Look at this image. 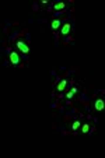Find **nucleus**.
<instances>
[{"label":"nucleus","instance_id":"10","mask_svg":"<svg viewBox=\"0 0 105 158\" xmlns=\"http://www.w3.org/2000/svg\"><path fill=\"white\" fill-rule=\"evenodd\" d=\"M81 133L83 135H87L88 132H90V122H86V123H81Z\"/></svg>","mask_w":105,"mask_h":158},{"label":"nucleus","instance_id":"7","mask_svg":"<svg viewBox=\"0 0 105 158\" xmlns=\"http://www.w3.org/2000/svg\"><path fill=\"white\" fill-rule=\"evenodd\" d=\"M66 85H67V80H62V81L56 85V91H58V93H63L64 90H66Z\"/></svg>","mask_w":105,"mask_h":158},{"label":"nucleus","instance_id":"4","mask_svg":"<svg viewBox=\"0 0 105 158\" xmlns=\"http://www.w3.org/2000/svg\"><path fill=\"white\" fill-rule=\"evenodd\" d=\"M62 25H63V20L62 18H55V20H52V23H51V28L53 31H58V29H60Z\"/></svg>","mask_w":105,"mask_h":158},{"label":"nucleus","instance_id":"6","mask_svg":"<svg viewBox=\"0 0 105 158\" xmlns=\"http://www.w3.org/2000/svg\"><path fill=\"white\" fill-rule=\"evenodd\" d=\"M77 93H79V85H74V87L71 88L69 93L66 94V100H71V98H73V97H74Z\"/></svg>","mask_w":105,"mask_h":158},{"label":"nucleus","instance_id":"2","mask_svg":"<svg viewBox=\"0 0 105 158\" xmlns=\"http://www.w3.org/2000/svg\"><path fill=\"white\" fill-rule=\"evenodd\" d=\"M9 58H10V63H11L13 66H18V65H20V62H21V59H20V55H18L16 51H11Z\"/></svg>","mask_w":105,"mask_h":158},{"label":"nucleus","instance_id":"1","mask_svg":"<svg viewBox=\"0 0 105 158\" xmlns=\"http://www.w3.org/2000/svg\"><path fill=\"white\" fill-rule=\"evenodd\" d=\"M16 46H17L18 51H20V52H23L24 55L29 53V46H28V43L24 41V39H18V41L16 42Z\"/></svg>","mask_w":105,"mask_h":158},{"label":"nucleus","instance_id":"3","mask_svg":"<svg viewBox=\"0 0 105 158\" xmlns=\"http://www.w3.org/2000/svg\"><path fill=\"white\" fill-rule=\"evenodd\" d=\"M94 108H95V111L98 112H102L105 109V101L104 98H98V100L94 102Z\"/></svg>","mask_w":105,"mask_h":158},{"label":"nucleus","instance_id":"9","mask_svg":"<svg viewBox=\"0 0 105 158\" xmlns=\"http://www.w3.org/2000/svg\"><path fill=\"white\" fill-rule=\"evenodd\" d=\"M80 126H81V120H80V119H76L74 122L71 123V130H73V132L76 133L77 130L80 129Z\"/></svg>","mask_w":105,"mask_h":158},{"label":"nucleus","instance_id":"5","mask_svg":"<svg viewBox=\"0 0 105 158\" xmlns=\"http://www.w3.org/2000/svg\"><path fill=\"white\" fill-rule=\"evenodd\" d=\"M70 31H71V24L70 23H64L62 27H60V34L62 35H69Z\"/></svg>","mask_w":105,"mask_h":158},{"label":"nucleus","instance_id":"8","mask_svg":"<svg viewBox=\"0 0 105 158\" xmlns=\"http://www.w3.org/2000/svg\"><path fill=\"white\" fill-rule=\"evenodd\" d=\"M53 9H55L56 11L64 10V9H66V3H64V1H58V3H55V4H53Z\"/></svg>","mask_w":105,"mask_h":158}]
</instances>
